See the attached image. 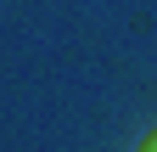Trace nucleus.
Here are the masks:
<instances>
[{"label":"nucleus","instance_id":"nucleus-1","mask_svg":"<svg viewBox=\"0 0 157 152\" xmlns=\"http://www.w3.org/2000/svg\"><path fill=\"white\" fill-rule=\"evenodd\" d=\"M135 152H157V130H151V135H146L140 146H135Z\"/></svg>","mask_w":157,"mask_h":152}]
</instances>
